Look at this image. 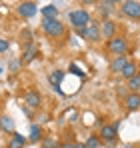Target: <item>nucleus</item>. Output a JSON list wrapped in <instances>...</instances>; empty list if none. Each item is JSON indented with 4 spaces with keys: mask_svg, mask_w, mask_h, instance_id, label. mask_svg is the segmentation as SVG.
<instances>
[{
    "mask_svg": "<svg viewBox=\"0 0 140 148\" xmlns=\"http://www.w3.org/2000/svg\"><path fill=\"white\" fill-rule=\"evenodd\" d=\"M122 12L130 18H140V2H134V0L122 2Z\"/></svg>",
    "mask_w": 140,
    "mask_h": 148,
    "instance_id": "39448f33",
    "label": "nucleus"
},
{
    "mask_svg": "<svg viewBox=\"0 0 140 148\" xmlns=\"http://www.w3.org/2000/svg\"><path fill=\"white\" fill-rule=\"evenodd\" d=\"M24 144H26V138H24L22 134L14 132L12 138H10V142H8V148H24Z\"/></svg>",
    "mask_w": 140,
    "mask_h": 148,
    "instance_id": "9d476101",
    "label": "nucleus"
},
{
    "mask_svg": "<svg viewBox=\"0 0 140 148\" xmlns=\"http://www.w3.org/2000/svg\"><path fill=\"white\" fill-rule=\"evenodd\" d=\"M24 102H26L30 108H38V106H40V94L30 88V90L24 92Z\"/></svg>",
    "mask_w": 140,
    "mask_h": 148,
    "instance_id": "0eeeda50",
    "label": "nucleus"
},
{
    "mask_svg": "<svg viewBox=\"0 0 140 148\" xmlns=\"http://www.w3.org/2000/svg\"><path fill=\"white\" fill-rule=\"evenodd\" d=\"M120 74H122L124 78H128V80L134 78V76H136V64H134V62H126V66L120 70Z\"/></svg>",
    "mask_w": 140,
    "mask_h": 148,
    "instance_id": "4468645a",
    "label": "nucleus"
},
{
    "mask_svg": "<svg viewBox=\"0 0 140 148\" xmlns=\"http://www.w3.org/2000/svg\"><path fill=\"white\" fill-rule=\"evenodd\" d=\"M76 148H86V144H80V142H76Z\"/></svg>",
    "mask_w": 140,
    "mask_h": 148,
    "instance_id": "cd10ccee",
    "label": "nucleus"
},
{
    "mask_svg": "<svg viewBox=\"0 0 140 148\" xmlns=\"http://www.w3.org/2000/svg\"><path fill=\"white\" fill-rule=\"evenodd\" d=\"M70 72L76 74V76H84V72H82V70H80V68H78L76 64H70Z\"/></svg>",
    "mask_w": 140,
    "mask_h": 148,
    "instance_id": "5701e85b",
    "label": "nucleus"
},
{
    "mask_svg": "<svg viewBox=\"0 0 140 148\" xmlns=\"http://www.w3.org/2000/svg\"><path fill=\"white\" fill-rule=\"evenodd\" d=\"M0 130H6V132L14 134V122H12L10 116H0Z\"/></svg>",
    "mask_w": 140,
    "mask_h": 148,
    "instance_id": "2eb2a0df",
    "label": "nucleus"
},
{
    "mask_svg": "<svg viewBox=\"0 0 140 148\" xmlns=\"http://www.w3.org/2000/svg\"><path fill=\"white\" fill-rule=\"evenodd\" d=\"M128 86H130L134 92H136V90L140 88V76H138V74H136L134 78H130V80H128Z\"/></svg>",
    "mask_w": 140,
    "mask_h": 148,
    "instance_id": "412c9836",
    "label": "nucleus"
},
{
    "mask_svg": "<svg viewBox=\"0 0 140 148\" xmlns=\"http://www.w3.org/2000/svg\"><path fill=\"white\" fill-rule=\"evenodd\" d=\"M86 40H90V42L100 40V28H98V24H88L86 26Z\"/></svg>",
    "mask_w": 140,
    "mask_h": 148,
    "instance_id": "1a4fd4ad",
    "label": "nucleus"
},
{
    "mask_svg": "<svg viewBox=\"0 0 140 148\" xmlns=\"http://www.w3.org/2000/svg\"><path fill=\"white\" fill-rule=\"evenodd\" d=\"M28 138H30L32 142H38V140L42 138V130H40L36 124H32V126H30V136H28Z\"/></svg>",
    "mask_w": 140,
    "mask_h": 148,
    "instance_id": "a211bd4d",
    "label": "nucleus"
},
{
    "mask_svg": "<svg viewBox=\"0 0 140 148\" xmlns=\"http://www.w3.org/2000/svg\"><path fill=\"white\" fill-rule=\"evenodd\" d=\"M128 148H132V146H128Z\"/></svg>",
    "mask_w": 140,
    "mask_h": 148,
    "instance_id": "c85d7f7f",
    "label": "nucleus"
},
{
    "mask_svg": "<svg viewBox=\"0 0 140 148\" xmlns=\"http://www.w3.org/2000/svg\"><path fill=\"white\" fill-rule=\"evenodd\" d=\"M36 54H38V48H36V44L32 42V44H28V46H24V52H22V62H32L34 58H36Z\"/></svg>",
    "mask_w": 140,
    "mask_h": 148,
    "instance_id": "6e6552de",
    "label": "nucleus"
},
{
    "mask_svg": "<svg viewBox=\"0 0 140 148\" xmlns=\"http://www.w3.org/2000/svg\"><path fill=\"white\" fill-rule=\"evenodd\" d=\"M68 18H70V24L74 28H84L88 24V20H90V14L86 10H72L68 14Z\"/></svg>",
    "mask_w": 140,
    "mask_h": 148,
    "instance_id": "f03ea898",
    "label": "nucleus"
},
{
    "mask_svg": "<svg viewBox=\"0 0 140 148\" xmlns=\"http://www.w3.org/2000/svg\"><path fill=\"white\" fill-rule=\"evenodd\" d=\"M56 14H58V8L54 4H48V6L42 8V16L44 18H56Z\"/></svg>",
    "mask_w": 140,
    "mask_h": 148,
    "instance_id": "f3484780",
    "label": "nucleus"
},
{
    "mask_svg": "<svg viewBox=\"0 0 140 148\" xmlns=\"http://www.w3.org/2000/svg\"><path fill=\"white\" fill-rule=\"evenodd\" d=\"M60 148H76V142H64L60 144Z\"/></svg>",
    "mask_w": 140,
    "mask_h": 148,
    "instance_id": "a878e982",
    "label": "nucleus"
},
{
    "mask_svg": "<svg viewBox=\"0 0 140 148\" xmlns=\"http://www.w3.org/2000/svg\"><path fill=\"white\" fill-rule=\"evenodd\" d=\"M84 144H86V148H98L100 146V138H98V136H90Z\"/></svg>",
    "mask_w": 140,
    "mask_h": 148,
    "instance_id": "aec40b11",
    "label": "nucleus"
},
{
    "mask_svg": "<svg viewBox=\"0 0 140 148\" xmlns=\"http://www.w3.org/2000/svg\"><path fill=\"white\" fill-rule=\"evenodd\" d=\"M42 148H60V144L54 138H42Z\"/></svg>",
    "mask_w": 140,
    "mask_h": 148,
    "instance_id": "6ab92c4d",
    "label": "nucleus"
},
{
    "mask_svg": "<svg viewBox=\"0 0 140 148\" xmlns=\"http://www.w3.org/2000/svg\"><path fill=\"white\" fill-rule=\"evenodd\" d=\"M66 118H76V110H66Z\"/></svg>",
    "mask_w": 140,
    "mask_h": 148,
    "instance_id": "bb28decb",
    "label": "nucleus"
},
{
    "mask_svg": "<svg viewBox=\"0 0 140 148\" xmlns=\"http://www.w3.org/2000/svg\"><path fill=\"white\" fill-rule=\"evenodd\" d=\"M48 80H50V84H52V86H58V84L64 80V72H62V70H54V72H50Z\"/></svg>",
    "mask_w": 140,
    "mask_h": 148,
    "instance_id": "dca6fc26",
    "label": "nucleus"
},
{
    "mask_svg": "<svg viewBox=\"0 0 140 148\" xmlns=\"http://www.w3.org/2000/svg\"><path fill=\"white\" fill-rule=\"evenodd\" d=\"M76 30H78V36L80 38H86V26L84 28H76Z\"/></svg>",
    "mask_w": 140,
    "mask_h": 148,
    "instance_id": "393cba45",
    "label": "nucleus"
},
{
    "mask_svg": "<svg viewBox=\"0 0 140 148\" xmlns=\"http://www.w3.org/2000/svg\"><path fill=\"white\" fill-rule=\"evenodd\" d=\"M126 48H128V44H126V40H124L122 36H114V38L108 40V50L114 52L116 56H122V54L126 52Z\"/></svg>",
    "mask_w": 140,
    "mask_h": 148,
    "instance_id": "20e7f679",
    "label": "nucleus"
},
{
    "mask_svg": "<svg viewBox=\"0 0 140 148\" xmlns=\"http://www.w3.org/2000/svg\"><path fill=\"white\" fill-rule=\"evenodd\" d=\"M42 28H44V32L48 36H54V38L64 34V24L60 20H56V18H44L42 20Z\"/></svg>",
    "mask_w": 140,
    "mask_h": 148,
    "instance_id": "f257e3e1",
    "label": "nucleus"
},
{
    "mask_svg": "<svg viewBox=\"0 0 140 148\" xmlns=\"http://www.w3.org/2000/svg\"><path fill=\"white\" fill-rule=\"evenodd\" d=\"M124 66H126V58L124 56H114V60L110 62V70L112 72H120Z\"/></svg>",
    "mask_w": 140,
    "mask_h": 148,
    "instance_id": "ddd939ff",
    "label": "nucleus"
},
{
    "mask_svg": "<svg viewBox=\"0 0 140 148\" xmlns=\"http://www.w3.org/2000/svg\"><path fill=\"white\" fill-rule=\"evenodd\" d=\"M6 50H8V40L0 38V52H6Z\"/></svg>",
    "mask_w": 140,
    "mask_h": 148,
    "instance_id": "b1692460",
    "label": "nucleus"
},
{
    "mask_svg": "<svg viewBox=\"0 0 140 148\" xmlns=\"http://www.w3.org/2000/svg\"><path fill=\"white\" fill-rule=\"evenodd\" d=\"M20 38H22L20 42H24V46H28V44H32V42H30V40H32V34H30V30H24V32H22V36H20Z\"/></svg>",
    "mask_w": 140,
    "mask_h": 148,
    "instance_id": "4be33fe9",
    "label": "nucleus"
},
{
    "mask_svg": "<svg viewBox=\"0 0 140 148\" xmlns=\"http://www.w3.org/2000/svg\"><path fill=\"white\" fill-rule=\"evenodd\" d=\"M126 108H128V110H136V108H140V94L132 92L130 96H126Z\"/></svg>",
    "mask_w": 140,
    "mask_h": 148,
    "instance_id": "f8f14e48",
    "label": "nucleus"
},
{
    "mask_svg": "<svg viewBox=\"0 0 140 148\" xmlns=\"http://www.w3.org/2000/svg\"><path fill=\"white\" fill-rule=\"evenodd\" d=\"M114 30H116V24H114L112 20H104V22H102V36L114 38Z\"/></svg>",
    "mask_w": 140,
    "mask_h": 148,
    "instance_id": "9b49d317",
    "label": "nucleus"
},
{
    "mask_svg": "<svg viewBox=\"0 0 140 148\" xmlns=\"http://www.w3.org/2000/svg\"><path fill=\"white\" fill-rule=\"evenodd\" d=\"M18 12H20V16H24V18H32V16L38 12V6H36L34 2H22V4L18 6Z\"/></svg>",
    "mask_w": 140,
    "mask_h": 148,
    "instance_id": "423d86ee",
    "label": "nucleus"
},
{
    "mask_svg": "<svg viewBox=\"0 0 140 148\" xmlns=\"http://www.w3.org/2000/svg\"><path fill=\"white\" fill-rule=\"evenodd\" d=\"M116 136H118V124H104V126L100 128V138L106 140L110 146L114 144Z\"/></svg>",
    "mask_w": 140,
    "mask_h": 148,
    "instance_id": "7ed1b4c3",
    "label": "nucleus"
}]
</instances>
